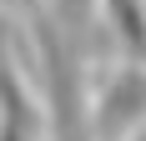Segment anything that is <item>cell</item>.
<instances>
[{
  "instance_id": "6da1fadb",
  "label": "cell",
  "mask_w": 146,
  "mask_h": 141,
  "mask_svg": "<svg viewBox=\"0 0 146 141\" xmlns=\"http://www.w3.org/2000/svg\"><path fill=\"white\" fill-rule=\"evenodd\" d=\"M111 5H116V15H121V35H126V41L136 45V51H146V20H141V10H126V0H111Z\"/></svg>"
}]
</instances>
